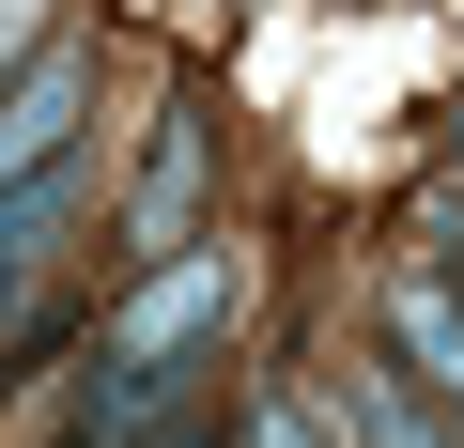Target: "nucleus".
Returning a JSON list of instances; mask_svg holds the SVG:
<instances>
[{"mask_svg": "<svg viewBox=\"0 0 464 448\" xmlns=\"http://www.w3.org/2000/svg\"><path fill=\"white\" fill-rule=\"evenodd\" d=\"M217 310H232V248H170V263L109 310V371H155V386H170V356H186Z\"/></svg>", "mask_w": 464, "mask_h": 448, "instance_id": "nucleus-1", "label": "nucleus"}, {"mask_svg": "<svg viewBox=\"0 0 464 448\" xmlns=\"http://www.w3.org/2000/svg\"><path fill=\"white\" fill-rule=\"evenodd\" d=\"M201 170H217V109H201V93H170V124H155V170H140V216H124L155 263H170V248H201V233H186V216H201Z\"/></svg>", "mask_w": 464, "mask_h": 448, "instance_id": "nucleus-2", "label": "nucleus"}, {"mask_svg": "<svg viewBox=\"0 0 464 448\" xmlns=\"http://www.w3.org/2000/svg\"><path fill=\"white\" fill-rule=\"evenodd\" d=\"M78 93H93V62H78V47H47L16 93H0V186H32V170H63V155H78Z\"/></svg>", "mask_w": 464, "mask_h": 448, "instance_id": "nucleus-3", "label": "nucleus"}, {"mask_svg": "<svg viewBox=\"0 0 464 448\" xmlns=\"http://www.w3.org/2000/svg\"><path fill=\"white\" fill-rule=\"evenodd\" d=\"M310 417H325L341 448H449V433H433V417L402 402V371H341V386H325Z\"/></svg>", "mask_w": 464, "mask_h": 448, "instance_id": "nucleus-4", "label": "nucleus"}, {"mask_svg": "<svg viewBox=\"0 0 464 448\" xmlns=\"http://www.w3.org/2000/svg\"><path fill=\"white\" fill-rule=\"evenodd\" d=\"M63 201H78V155L32 170V186H0V294H32V263H47V233H63Z\"/></svg>", "mask_w": 464, "mask_h": 448, "instance_id": "nucleus-5", "label": "nucleus"}, {"mask_svg": "<svg viewBox=\"0 0 464 448\" xmlns=\"http://www.w3.org/2000/svg\"><path fill=\"white\" fill-rule=\"evenodd\" d=\"M387 340H402V356H418V386L464 417V310H449V294H402V310H387Z\"/></svg>", "mask_w": 464, "mask_h": 448, "instance_id": "nucleus-6", "label": "nucleus"}, {"mask_svg": "<svg viewBox=\"0 0 464 448\" xmlns=\"http://www.w3.org/2000/svg\"><path fill=\"white\" fill-rule=\"evenodd\" d=\"M32 62H47V0H0V93H16Z\"/></svg>", "mask_w": 464, "mask_h": 448, "instance_id": "nucleus-7", "label": "nucleus"}, {"mask_svg": "<svg viewBox=\"0 0 464 448\" xmlns=\"http://www.w3.org/2000/svg\"><path fill=\"white\" fill-rule=\"evenodd\" d=\"M264 448H310V433H295V417H264Z\"/></svg>", "mask_w": 464, "mask_h": 448, "instance_id": "nucleus-8", "label": "nucleus"}, {"mask_svg": "<svg viewBox=\"0 0 464 448\" xmlns=\"http://www.w3.org/2000/svg\"><path fill=\"white\" fill-rule=\"evenodd\" d=\"M449 216H464V201H449Z\"/></svg>", "mask_w": 464, "mask_h": 448, "instance_id": "nucleus-9", "label": "nucleus"}]
</instances>
